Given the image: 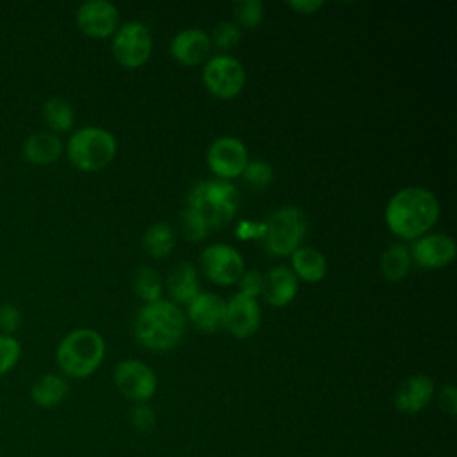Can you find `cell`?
<instances>
[{
  "instance_id": "cell-1",
  "label": "cell",
  "mask_w": 457,
  "mask_h": 457,
  "mask_svg": "<svg viewBox=\"0 0 457 457\" xmlns=\"http://www.w3.org/2000/svg\"><path fill=\"white\" fill-rule=\"evenodd\" d=\"M439 216V204L432 191L409 186L396 191L386 207V223L403 239H418L428 232Z\"/></svg>"
},
{
  "instance_id": "cell-2",
  "label": "cell",
  "mask_w": 457,
  "mask_h": 457,
  "mask_svg": "<svg viewBox=\"0 0 457 457\" xmlns=\"http://www.w3.org/2000/svg\"><path fill=\"white\" fill-rule=\"evenodd\" d=\"M134 336L148 350H171L184 336V314L168 300L145 303L136 314Z\"/></svg>"
},
{
  "instance_id": "cell-3",
  "label": "cell",
  "mask_w": 457,
  "mask_h": 457,
  "mask_svg": "<svg viewBox=\"0 0 457 457\" xmlns=\"http://www.w3.org/2000/svg\"><path fill=\"white\" fill-rule=\"evenodd\" d=\"M105 355V341L93 328H75L66 334L55 350L59 370L73 378H86L96 371Z\"/></svg>"
},
{
  "instance_id": "cell-4",
  "label": "cell",
  "mask_w": 457,
  "mask_h": 457,
  "mask_svg": "<svg viewBox=\"0 0 457 457\" xmlns=\"http://www.w3.org/2000/svg\"><path fill=\"white\" fill-rule=\"evenodd\" d=\"M187 209L195 211L209 228H220L236 216L239 193L227 180H204L189 191Z\"/></svg>"
},
{
  "instance_id": "cell-5",
  "label": "cell",
  "mask_w": 457,
  "mask_h": 457,
  "mask_svg": "<svg viewBox=\"0 0 457 457\" xmlns=\"http://www.w3.org/2000/svg\"><path fill=\"white\" fill-rule=\"evenodd\" d=\"M116 155V137L100 127H82L66 143V157L80 171L105 168Z\"/></svg>"
},
{
  "instance_id": "cell-6",
  "label": "cell",
  "mask_w": 457,
  "mask_h": 457,
  "mask_svg": "<svg viewBox=\"0 0 457 457\" xmlns=\"http://www.w3.org/2000/svg\"><path fill=\"white\" fill-rule=\"evenodd\" d=\"M307 218L298 207H280L264 223V246L273 255H289L303 241Z\"/></svg>"
},
{
  "instance_id": "cell-7",
  "label": "cell",
  "mask_w": 457,
  "mask_h": 457,
  "mask_svg": "<svg viewBox=\"0 0 457 457\" xmlns=\"http://www.w3.org/2000/svg\"><path fill=\"white\" fill-rule=\"evenodd\" d=\"M152 52L150 30L139 21H129L114 32L112 54L125 68H137L145 64Z\"/></svg>"
},
{
  "instance_id": "cell-8",
  "label": "cell",
  "mask_w": 457,
  "mask_h": 457,
  "mask_svg": "<svg viewBox=\"0 0 457 457\" xmlns=\"http://www.w3.org/2000/svg\"><path fill=\"white\" fill-rule=\"evenodd\" d=\"M243 64L228 55H214L204 68V84L218 98H234L245 86Z\"/></svg>"
},
{
  "instance_id": "cell-9",
  "label": "cell",
  "mask_w": 457,
  "mask_h": 457,
  "mask_svg": "<svg viewBox=\"0 0 457 457\" xmlns=\"http://www.w3.org/2000/svg\"><path fill=\"white\" fill-rule=\"evenodd\" d=\"M200 264L205 277L220 286L236 284L245 271L241 253L223 243L205 246L200 255Z\"/></svg>"
},
{
  "instance_id": "cell-10",
  "label": "cell",
  "mask_w": 457,
  "mask_h": 457,
  "mask_svg": "<svg viewBox=\"0 0 457 457\" xmlns=\"http://www.w3.org/2000/svg\"><path fill=\"white\" fill-rule=\"evenodd\" d=\"M114 384L118 391L137 403H145L157 391V377L143 361H121L114 370Z\"/></svg>"
},
{
  "instance_id": "cell-11",
  "label": "cell",
  "mask_w": 457,
  "mask_h": 457,
  "mask_svg": "<svg viewBox=\"0 0 457 457\" xmlns=\"http://www.w3.org/2000/svg\"><path fill=\"white\" fill-rule=\"evenodd\" d=\"M246 164L248 152L237 137H218L207 150V166L220 180L239 177Z\"/></svg>"
},
{
  "instance_id": "cell-12",
  "label": "cell",
  "mask_w": 457,
  "mask_h": 457,
  "mask_svg": "<svg viewBox=\"0 0 457 457\" xmlns=\"http://www.w3.org/2000/svg\"><path fill=\"white\" fill-rule=\"evenodd\" d=\"M118 9L107 0H89L79 5L75 21L82 34L89 37H107L118 30Z\"/></svg>"
},
{
  "instance_id": "cell-13",
  "label": "cell",
  "mask_w": 457,
  "mask_h": 457,
  "mask_svg": "<svg viewBox=\"0 0 457 457\" xmlns=\"http://www.w3.org/2000/svg\"><path fill=\"white\" fill-rule=\"evenodd\" d=\"M261 325V307L255 298L236 293L225 302L223 328H228L236 337H250Z\"/></svg>"
},
{
  "instance_id": "cell-14",
  "label": "cell",
  "mask_w": 457,
  "mask_h": 457,
  "mask_svg": "<svg viewBox=\"0 0 457 457\" xmlns=\"http://www.w3.org/2000/svg\"><path fill=\"white\" fill-rule=\"evenodd\" d=\"M411 257L427 270H437L450 264L455 257V241L446 234H428L414 241Z\"/></svg>"
},
{
  "instance_id": "cell-15",
  "label": "cell",
  "mask_w": 457,
  "mask_h": 457,
  "mask_svg": "<svg viewBox=\"0 0 457 457\" xmlns=\"http://www.w3.org/2000/svg\"><path fill=\"white\" fill-rule=\"evenodd\" d=\"M434 396V380L427 375H411L396 389L393 403L402 414L421 412Z\"/></svg>"
},
{
  "instance_id": "cell-16",
  "label": "cell",
  "mask_w": 457,
  "mask_h": 457,
  "mask_svg": "<svg viewBox=\"0 0 457 457\" xmlns=\"http://www.w3.org/2000/svg\"><path fill=\"white\" fill-rule=\"evenodd\" d=\"M211 37L200 29H186L179 32L170 45V52L175 61L186 66L200 64L209 57Z\"/></svg>"
},
{
  "instance_id": "cell-17",
  "label": "cell",
  "mask_w": 457,
  "mask_h": 457,
  "mask_svg": "<svg viewBox=\"0 0 457 457\" xmlns=\"http://www.w3.org/2000/svg\"><path fill=\"white\" fill-rule=\"evenodd\" d=\"M298 291L296 275L286 266H275L262 275V298L273 307H284L293 302Z\"/></svg>"
},
{
  "instance_id": "cell-18",
  "label": "cell",
  "mask_w": 457,
  "mask_h": 457,
  "mask_svg": "<svg viewBox=\"0 0 457 457\" xmlns=\"http://www.w3.org/2000/svg\"><path fill=\"white\" fill-rule=\"evenodd\" d=\"M187 314L191 321L204 332H216L223 328L225 302L212 293H200L189 305Z\"/></svg>"
},
{
  "instance_id": "cell-19",
  "label": "cell",
  "mask_w": 457,
  "mask_h": 457,
  "mask_svg": "<svg viewBox=\"0 0 457 457\" xmlns=\"http://www.w3.org/2000/svg\"><path fill=\"white\" fill-rule=\"evenodd\" d=\"M21 154L25 161L37 166H46L55 162L62 154V141L57 134L50 130H39L30 134L23 145Z\"/></svg>"
},
{
  "instance_id": "cell-20",
  "label": "cell",
  "mask_w": 457,
  "mask_h": 457,
  "mask_svg": "<svg viewBox=\"0 0 457 457\" xmlns=\"http://www.w3.org/2000/svg\"><path fill=\"white\" fill-rule=\"evenodd\" d=\"M68 382L57 373L41 375L30 387V398L43 409L57 407L68 396Z\"/></svg>"
},
{
  "instance_id": "cell-21",
  "label": "cell",
  "mask_w": 457,
  "mask_h": 457,
  "mask_svg": "<svg viewBox=\"0 0 457 457\" xmlns=\"http://www.w3.org/2000/svg\"><path fill=\"white\" fill-rule=\"evenodd\" d=\"M168 291L175 302L189 305L200 295L195 266L189 262L177 264L168 277Z\"/></svg>"
},
{
  "instance_id": "cell-22",
  "label": "cell",
  "mask_w": 457,
  "mask_h": 457,
  "mask_svg": "<svg viewBox=\"0 0 457 457\" xmlns=\"http://www.w3.org/2000/svg\"><path fill=\"white\" fill-rule=\"evenodd\" d=\"M293 273L305 282H318L327 273V261L321 252L311 246H300L291 253Z\"/></svg>"
},
{
  "instance_id": "cell-23",
  "label": "cell",
  "mask_w": 457,
  "mask_h": 457,
  "mask_svg": "<svg viewBox=\"0 0 457 457\" xmlns=\"http://www.w3.org/2000/svg\"><path fill=\"white\" fill-rule=\"evenodd\" d=\"M41 116L50 132H68L75 123L73 107L61 96H52L43 104Z\"/></svg>"
},
{
  "instance_id": "cell-24",
  "label": "cell",
  "mask_w": 457,
  "mask_h": 457,
  "mask_svg": "<svg viewBox=\"0 0 457 457\" xmlns=\"http://www.w3.org/2000/svg\"><path fill=\"white\" fill-rule=\"evenodd\" d=\"M143 246L152 257L162 259L175 246V232L168 223H154L143 236Z\"/></svg>"
},
{
  "instance_id": "cell-25",
  "label": "cell",
  "mask_w": 457,
  "mask_h": 457,
  "mask_svg": "<svg viewBox=\"0 0 457 457\" xmlns=\"http://www.w3.org/2000/svg\"><path fill=\"white\" fill-rule=\"evenodd\" d=\"M409 266H411V255L403 245H391L382 253L380 270H382V275L391 282L403 278L409 271Z\"/></svg>"
},
{
  "instance_id": "cell-26",
  "label": "cell",
  "mask_w": 457,
  "mask_h": 457,
  "mask_svg": "<svg viewBox=\"0 0 457 457\" xmlns=\"http://www.w3.org/2000/svg\"><path fill=\"white\" fill-rule=\"evenodd\" d=\"M134 291L146 303L161 300L162 284H161V278H159L157 271L150 266L139 268L136 277H134Z\"/></svg>"
},
{
  "instance_id": "cell-27",
  "label": "cell",
  "mask_w": 457,
  "mask_h": 457,
  "mask_svg": "<svg viewBox=\"0 0 457 457\" xmlns=\"http://www.w3.org/2000/svg\"><path fill=\"white\" fill-rule=\"evenodd\" d=\"M232 11L236 16V21L246 29L257 27L264 18V5L259 0H239L232 5Z\"/></svg>"
},
{
  "instance_id": "cell-28",
  "label": "cell",
  "mask_w": 457,
  "mask_h": 457,
  "mask_svg": "<svg viewBox=\"0 0 457 457\" xmlns=\"http://www.w3.org/2000/svg\"><path fill=\"white\" fill-rule=\"evenodd\" d=\"M21 357V345L14 336L0 334V377L7 375Z\"/></svg>"
},
{
  "instance_id": "cell-29",
  "label": "cell",
  "mask_w": 457,
  "mask_h": 457,
  "mask_svg": "<svg viewBox=\"0 0 457 457\" xmlns=\"http://www.w3.org/2000/svg\"><path fill=\"white\" fill-rule=\"evenodd\" d=\"M180 225H182L184 236H186L189 241H193V243L202 241V239L207 236V232H209L207 223H205L195 211H191V209H186V211L180 214Z\"/></svg>"
},
{
  "instance_id": "cell-30",
  "label": "cell",
  "mask_w": 457,
  "mask_h": 457,
  "mask_svg": "<svg viewBox=\"0 0 457 457\" xmlns=\"http://www.w3.org/2000/svg\"><path fill=\"white\" fill-rule=\"evenodd\" d=\"M241 175H243L245 180H246L248 184H252L253 187H264V186H268V184L271 182V179H273V170H271V166L266 164L264 161H252V162H248V164L245 166V170H243Z\"/></svg>"
},
{
  "instance_id": "cell-31",
  "label": "cell",
  "mask_w": 457,
  "mask_h": 457,
  "mask_svg": "<svg viewBox=\"0 0 457 457\" xmlns=\"http://www.w3.org/2000/svg\"><path fill=\"white\" fill-rule=\"evenodd\" d=\"M239 39H241V30H239V27L236 23L221 21L212 30V41L220 48H232V46H236L239 43Z\"/></svg>"
},
{
  "instance_id": "cell-32",
  "label": "cell",
  "mask_w": 457,
  "mask_h": 457,
  "mask_svg": "<svg viewBox=\"0 0 457 457\" xmlns=\"http://www.w3.org/2000/svg\"><path fill=\"white\" fill-rule=\"evenodd\" d=\"M20 323H21L20 309L11 302L0 303V334L14 336Z\"/></svg>"
},
{
  "instance_id": "cell-33",
  "label": "cell",
  "mask_w": 457,
  "mask_h": 457,
  "mask_svg": "<svg viewBox=\"0 0 457 457\" xmlns=\"http://www.w3.org/2000/svg\"><path fill=\"white\" fill-rule=\"evenodd\" d=\"M155 411L148 403H137L130 412L132 427L139 432H150L155 427Z\"/></svg>"
},
{
  "instance_id": "cell-34",
  "label": "cell",
  "mask_w": 457,
  "mask_h": 457,
  "mask_svg": "<svg viewBox=\"0 0 457 457\" xmlns=\"http://www.w3.org/2000/svg\"><path fill=\"white\" fill-rule=\"evenodd\" d=\"M237 284H239V293H243L250 298H255V295H259L261 287H262V273L257 270L243 271Z\"/></svg>"
},
{
  "instance_id": "cell-35",
  "label": "cell",
  "mask_w": 457,
  "mask_h": 457,
  "mask_svg": "<svg viewBox=\"0 0 457 457\" xmlns=\"http://www.w3.org/2000/svg\"><path fill=\"white\" fill-rule=\"evenodd\" d=\"M439 407H441L443 412H446L452 418L457 414V389H455V386L446 384L439 391Z\"/></svg>"
},
{
  "instance_id": "cell-36",
  "label": "cell",
  "mask_w": 457,
  "mask_h": 457,
  "mask_svg": "<svg viewBox=\"0 0 457 457\" xmlns=\"http://www.w3.org/2000/svg\"><path fill=\"white\" fill-rule=\"evenodd\" d=\"M287 5L300 14H312L323 5V2L321 0H293V2H287Z\"/></svg>"
},
{
  "instance_id": "cell-37",
  "label": "cell",
  "mask_w": 457,
  "mask_h": 457,
  "mask_svg": "<svg viewBox=\"0 0 457 457\" xmlns=\"http://www.w3.org/2000/svg\"><path fill=\"white\" fill-rule=\"evenodd\" d=\"M237 236L243 237V239H248V237H261L264 236V223H250V221H245L239 225L237 228Z\"/></svg>"
}]
</instances>
